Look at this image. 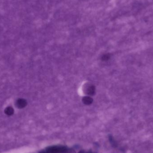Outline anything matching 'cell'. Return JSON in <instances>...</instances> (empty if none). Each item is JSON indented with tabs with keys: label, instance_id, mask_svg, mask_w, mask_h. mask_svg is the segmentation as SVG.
Returning <instances> with one entry per match:
<instances>
[{
	"label": "cell",
	"instance_id": "2",
	"mask_svg": "<svg viewBox=\"0 0 153 153\" xmlns=\"http://www.w3.org/2000/svg\"><path fill=\"white\" fill-rule=\"evenodd\" d=\"M109 140L110 143L111 144V146H112L113 147H117V143H116L115 139H114L112 135L109 136Z\"/></svg>",
	"mask_w": 153,
	"mask_h": 153
},
{
	"label": "cell",
	"instance_id": "4",
	"mask_svg": "<svg viewBox=\"0 0 153 153\" xmlns=\"http://www.w3.org/2000/svg\"><path fill=\"white\" fill-rule=\"evenodd\" d=\"M86 153H98L96 152H94L92 151H89L88 152H86Z\"/></svg>",
	"mask_w": 153,
	"mask_h": 153
},
{
	"label": "cell",
	"instance_id": "5",
	"mask_svg": "<svg viewBox=\"0 0 153 153\" xmlns=\"http://www.w3.org/2000/svg\"><path fill=\"white\" fill-rule=\"evenodd\" d=\"M78 153H86V152H85V151H84V150H81V151L79 152Z\"/></svg>",
	"mask_w": 153,
	"mask_h": 153
},
{
	"label": "cell",
	"instance_id": "1",
	"mask_svg": "<svg viewBox=\"0 0 153 153\" xmlns=\"http://www.w3.org/2000/svg\"><path fill=\"white\" fill-rule=\"evenodd\" d=\"M68 148L65 146H48L39 153H65Z\"/></svg>",
	"mask_w": 153,
	"mask_h": 153
},
{
	"label": "cell",
	"instance_id": "3",
	"mask_svg": "<svg viewBox=\"0 0 153 153\" xmlns=\"http://www.w3.org/2000/svg\"><path fill=\"white\" fill-rule=\"evenodd\" d=\"M65 153H76V152L74 149H72V148H68Z\"/></svg>",
	"mask_w": 153,
	"mask_h": 153
}]
</instances>
